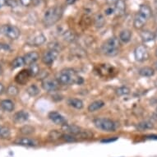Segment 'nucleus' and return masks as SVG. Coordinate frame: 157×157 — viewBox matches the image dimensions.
Here are the masks:
<instances>
[{"label": "nucleus", "mask_w": 157, "mask_h": 157, "mask_svg": "<svg viewBox=\"0 0 157 157\" xmlns=\"http://www.w3.org/2000/svg\"><path fill=\"white\" fill-rule=\"evenodd\" d=\"M31 77V75H30V73H29L28 69H23L16 75L15 81L17 84H20V85H26V83L28 82L29 79H30Z\"/></svg>", "instance_id": "nucleus-13"}, {"label": "nucleus", "mask_w": 157, "mask_h": 157, "mask_svg": "<svg viewBox=\"0 0 157 157\" xmlns=\"http://www.w3.org/2000/svg\"><path fill=\"white\" fill-rule=\"evenodd\" d=\"M82 129L81 127L77 126V125H75V124H64L62 126V130L64 131L66 133L71 134V135H73L77 138V136L80 134V132L82 131Z\"/></svg>", "instance_id": "nucleus-12"}, {"label": "nucleus", "mask_w": 157, "mask_h": 157, "mask_svg": "<svg viewBox=\"0 0 157 157\" xmlns=\"http://www.w3.org/2000/svg\"><path fill=\"white\" fill-rule=\"evenodd\" d=\"M155 113H156V114H157V108H156V110H155Z\"/></svg>", "instance_id": "nucleus-51"}, {"label": "nucleus", "mask_w": 157, "mask_h": 157, "mask_svg": "<svg viewBox=\"0 0 157 157\" xmlns=\"http://www.w3.org/2000/svg\"><path fill=\"white\" fill-rule=\"evenodd\" d=\"M63 134L61 132L59 131V130H52L49 133V136H48V139L51 142H54V141H57V140L61 139Z\"/></svg>", "instance_id": "nucleus-28"}, {"label": "nucleus", "mask_w": 157, "mask_h": 157, "mask_svg": "<svg viewBox=\"0 0 157 157\" xmlns=\"http://www.w3.org/2000/svg\"><path fill=\"white\" fill-rule=\"evenodd\" d=\"M119 49L120 41L115 36L107 39L101 45V52L106 56H116L119 53Z\"/></svg>", "instance_id": "nucleus-4"}, {"label": "nucleus", "mask_w": 157, "mask_h": 157, "mask_svg": "<svg viewBox=\"0 0 157 157\" xmlns=\"http://www.w3.org/2000/svg\"><path fill=\"white\" fill-rule=\"evenodd\" d=\"M58 56H59V52L53 50V49H49L42 55L41 60L44 64L47 66H51L55 62Z\"/></svg>", "instance_id": "nucleus-10"}, {"label": "nucleus", "mask_w": 157, "mask_h": 157, "mask_svg": "<svg viewBox=\"0 0 157 157\" xmlns=\"http://www.w3.org/2000/svg\"><path fill=\"white\" fill-rule=\"evenodd\" d=\"M3 67H2L1 63H0V76L3 74Z\"/></svg>", "instance_id": "nucleus-47"}, {"label": "nucleus", "mask_w": 157, "mask_h": 157, "mask_svg": "<svg viewBox=\"0 0 157 157\" xmlns=\"http://www.w3.org/2000/svg\"><path fill=\"white\" fill-rule=\"evenodd\" d=\"M67 105L72 107L73 109H82L83 107H84V103L83 101L81 100V99H78V98L75 97H71L68 98L67 101Z\"/></svg>", "instance_id": "nucleus-18"}, {"label": "nucleus", "mask_w": 157, "mask_h": 157, "mask_svg": "<svg viewBox=\"0 0 157 157\" xmlns=\"http://www.w3.org/2000/svg\"><path fill=\"white\" fill-rule=\"evenodd\" d=\"M134 58L137 62L142 63L149 59V52L145 45H138L134 49Z\"/></svg>", "instance_id": "nucleus-9"}, {"label": "nucleus", "mask_w": 157, "mask_h": 157, "mask_svg": "<svg viewBox=\"0 0 157 157\" xmlns=\"http://www.w3.org/2000/svg\"><path fill=\"white\" fill-rule=\"evenodd\" d=\"M19 132L22 135L28 136V135L33 134L35 132V128L33 126H31V125H25V126L21 127V128L19 129Z\"/></svg>", "instance_id": "nucleus-31"}, {"label": "nucleus", "mask_w": 157, "mask_h": 157, "mask_svg": "<svg viewBox=\"0 0 157 157\" xmlns=\"http://www.w3.org/2000/svg\"><path fill=\"white\" fill-rule=\"evenodd\" d=\"M117 138H110V139H105V140H102L101 142H103V143H108V142H114L116 141Z\"/></svg>", "instance_id": "nucleus-42"}, {"label": "nucleus", "mask_w": 157, "mask_h": 157, "mask_svg": "<svg viewBox=\"0 0 157 157\" xmlns=\"http://www.w3.org/2000/svg\"><path fill=\"white\" fill-rule=\"evenodd\" d=\"M1 33L7 38L10 39L12 40H15L19 38L21 35V31L17 26L10 24H6L1 27Z\"/></svg>", "instance_id": "nucleus-6"}, {"label": "nucleus", "mask_w": 157, "mask_h": 157, "mask_svg": "<svg viewBox=\"0 0 157 157\" xmlns=\"http://www.w3.org/2000/svg\"><path fill=\"white\" fill-rule=\"evenodd\" d=\"M6 94L10 96V97H15L19 94V89L17 86L15 85H9L7 87L6 90Z\"/></svg>", "instance_id": "nucleus-27"}, {"label": "nucleus", "mask_w": 157, "mask_h": 157, "mask_svg": "<svg viewBox=\"0 0 157 157\" xmlns=\"http://www.w3.org/2000/svg\"><path fill=\"white\" fill-rule=\"evenodd\" d=\"M119 0H106V3H108L109 6H114L115 3L118 2Z\"/></svg>", "instance_id": "nucleus-41"}, {"label": "nucleus", "mask_w": 157, "mask_h": 157, "mask_svg": "<svg viewBox=\"0 0 157 157\" xmlns=\"http://www.w3.org/2000/svg\"><path fill=\"white\" fill-rule=\"evenodd\" d=\"M105 105V103L103 101L101 100H97V101H95L91 102V103L88 105L87 110L90 112V113H93V112H95V111L101 109V108H103L104 106Z\"/></svg>", "instance_id": "nucleus-19"}, {"label": "nucleus", "mask_w": 157, "mask_h": 157, "mask_svg": "<svg viewBox=\"0 0 157 157\" xmlns=\"http://www.w3.org/2000/svg\"><path fill=\"white\" fill-rule=\"evenodd\" d=\"M113 13H114V6H109L105 10V14L106 15H111Z\"/></svg>", "instance_id": "nucleus-39"}, {"label": "nucleus", "mask_w": 157, "mask_h": 157, "mask_svg": "<svg viewBox=\"0 0 157 157\" xmlns=\"http://www.w3.org/2000/svg\"><path fill=\"white\" fill-rule=\"evenodd\" d=\"M11 136L10 129L8 127L0 125V139H8Z\"/></svg>", "instance_id": "nucleus-30"}, {"label": "nucleus", "mask_w": 157, "mask_h": 157, "mask_svg": "<svg viewBox=\"0 0 157 157\" xmlns=\"http://www.w3.org/2000/svg\"><path fill=\"white\" fill-rule=\"evenodd\" d=\"M6 2H7V0H0V8H2L5 6Z\"/></svg>", "instance_id": "nucleus-45"}, {"label": "nucleus", "mask_w": 157, "mask_h": 157, "mask_svg": "<svg viewBox=\"0 0 157 157\" xmlns=\"http://www.w3.org/2000/svg\"><path fill=\"white\" fill-rule=\"evenodd\" d=\"M11 50H12V48L9 44L6 43H0V52L7 53V52H10Z\"/></svg>", "instance_id": "nucleus-36"}, {"label": "nucleus", "mask_w": 157, "mask_h": 157, "mask_svg": "<svg viewBox=\"0 0 157 157\" xmlns=\"http://www.w3.org/2000/svg\"><path fill=\"white\" fill-rule=\"evenodd\" d=\"M126 10V4L124 0H119L114 5V13L118 16L124 15Z\"/></svg>", "instance_id": "nucleus-22"}, {"label": "nucleus", "mask_w": 157, "mask_h": 157, "mask_svg": "<svg viewBox=\"0 0 157 157\" xmlns=\"http://www.w3.org/2000/svg\"><path fill=\"white\" fill-rule=\"evenodd\" d=\"M26 93L28 94L30 96H36L40 94V89L36 84H31V86H29L27 89H26Z\"/></svg>", "instance_id": "nucleus-29"}, {"label": "nucleus", "mask_w": 157, "mask_h": 157, "mask_svg": "<svg viewBox=\"0 0 157 157\" xmlns=\"http://www.w3.org/2000/svg\"><path fill=\"white\" fill-rule=\"evenodd\" d=\"M94 125L96 128L105 132H114L116 130V124L112 119L107 118H97L94 119Z\"/></svg>", "instance_id": "nucleus-5"}, {"label": "nucleus", "mask_w": 157, "mask_h": 157, "mask_svg": "<svg viewBox=\"0 0 157 157\" xmlns=\"http://www.w3.org/2000/svg\"><path fill=\"white\" fill-rule=\"evenodd\" d=\"M105 22V20L102 14H97L95 17V25L97 28H101L104 26Z\"/></svg>", "instance_id": "nucleus-33"}, {"label": "nucleus", "mask_w": 157, "mask_h": 157, "mask_svg": "<svg viewBox=\"0 0 157 157\" xmlns=\"http://www.w3.org/2000/svg\"><path fill=\"white\" fill-rule=\"evenodd\" d=\"M48 118L51 120L54 124L57 125H60L63 126L64 124H67V119H65L64 117L59 112L57 111H50L48 114Z\"/></svg>", "instance_id": "nucleus-11"}, {"label": "nucleus", "mask_w": 157, "mask_h": 157, "mask_svg": "<svg viewBox=\"0 0 157 157\" xmlns=\"http://www.w3.org/2000/svg\"><path fill=\"white\" fill-rule=\"evenodd\" d=\"M147 138H148V139L157 140V135H151V136H147Z\"/></svg>", "instance_id": "nucleus-46"}, {"label": "nucleus", "mask_w": 157, "mask_h": 157, "mask_svg": "<svg viewBox=\"0 0 157 157\" xmlns=\"http://www.w3.org/2000/svg\"><path fill=\"white\" fill-rule=\"evenodd\" d=\"M154 67H155V68L157 70V61H155V62L154 63Z\"/></svg>", "instance_id": "nucleus-49"}, {"label": "nucleus", "mask_w": 157, "mask_h": 157, "mask_svg": "<svg viewBox=\"0 0 157 157\" xmlns=\"http://www.w3.org/2000/svg\"><path fill=\"white\" fill-rule=\"evenodd\" d=\"M140 76L144 77H151L154 76L155 69L151 67H142L138 71Z\"/></svg>", "instance_id": "nucleus-23"}, {"label": "nucleus", "mask_w": 157, "mask_h": 157, "mask_svg": "<svg viewBox=\"0 0 157 157\" xmlns=\"http://www.w3.org/2000/svg\"><path fill=\"white\" fill-rule=\"evenodd\" d=\"M40 71V68L39 67L38 64H36V63H33V64H31L29 66L28 68V72L31 75V77H37L39 74V72Z\"/></svg>", "instance_id": "nucleus-32"}, {"label": "nucleus", "mask_w": 157, "mask_h": 157, "mask_svg": "<svg viewBox=\"0 0 157 157\" xmlns=\"http://www.w3.org/2000/svg\"><path fill=\"white\" fill-rule=\"evenodd\" d=\"M132 39V32L128 29H124L119 33V41L123 42L124 44H127L130 42Z\"/></svg>", "instance_id": "nucleus-21"}, {"label": "nucleus", "mask_w": 157, "mask_h": 157, "mask_svg": "<svg viewBox=\"0 0 157 157\" xmlns=\"http://www.w3.org/2000/svg\"><path fill=\"white\" fill-rule=\"evenodd\" d=\"M24 62H25V65H31L33 63H36L38 59H40V55L36 51H31L26 54L23 57Z\"/></svg>", "instance_id": "nucleus-14"}, {"label": "nucleus", "mask_w": 157, "mask_h": 157, "mask_svg": "<svg viewBox=\"0 0 157 157\" xmlns=\"http://www.w3.org/2000/svg\"><path fill=\"white\" fill-rule=\"evenodd\" d=\"M113 67H111V66H109L107 64H101L100 67H99V72L101 73L102 76H109V75L112 74L113 72Z\"/></svg>", "instance_id": "nucleus-25"}, {"label": "nucleus", "mask_w": 157, "mask_h": 157, "mask_svg": "<svg viewBox=\"0 0 157 157\" xmlns=\"http://www.w3.org/2000/svg\"><path fill=\"white\" fill-rule=\"evenodd\" d=\"M61 139L63 141H64L66 142H75L77 141V138L73 135H71V134H63L62 137H61Z\"/></svg>", "instance_id": "nucleus-35"}, {"label": "nucleus", "mask_w": 157, "mask_h": 157, "mask_svg": "<svg viewBox=\"0 0 157 157\" xmlns=\"http://www.w3.org/2000/svg\"><path fill=\"white\" fill-rule=\"evenodd\" d=\"M15 143L17 145H20V146H23V147H36L38 145V142H36L35 139L30 138V137H21L18 138L15 141Z\"/></svg>", "instance_id": "nucleus-15"}, {"label": "nucleus", "mask_w": 157, "mask_h": 157, "mask_svg": "<svg viewBox=\"0 0 157 157\" xmlns=\"http://www.w3.org/2000/svg\"><path fill=\"white\" fill-rule=\"evenodd\" d=\"M155 56L157 57V48H156V49H155Z\"/></svg>", "instance_id": "nucleus-50"}, {"label": "nucleus", "mask_w": 157, "mask_h": 157, "mask_svg": "<svg viewBox=\"0 0 157 157\" xmlns=\"http://www.w3.org/2000/svg\"><path fill=\"white\" fill-rule=\"evenodd\" d=\"M154 128V124L153 123L148 120L146 121L140 122L139 124H137L136 125V128L138 129L139 131H146V130H150Z\"/></svg>", "instance_id": "nucleus-24"}, {"label": "nucleus", "mask_w": 157, "mask_h": 157, "mask_svg": "<svg viewBox=\"0 0 157 157\" xmlns=\"http://www.w3.org/2000/svg\"><path fill=\"white\" fill-rule=\"evenodd\" d=\"M0 33H1V27H0Z\"/></svg>", "instance_id": "nucleus-52"}, {"label": "nucleus", "mask_w": 157, "mask_h": 157, "mask_svg": "<svg viewBox=\"0 0 157 157\" xmlns=\"http://www.w3.org/2000/svg\"><path fill=\"white\" fill-rule=\"evenodd\" d=\"M18 1H19L21 5L24 6V7H29V6L31 4L33 0H18Z\"/></svg>", "instance_id": "nucleus-38"}, {"label": "nucleus", "mask_w": 157, "mask_h": 157, "mask_svg": "<svg viewBox=\"0 0 157 157\" xmlns=\"http://www.w3.org/2000/svg\"><path fill=\"white\" fill-rule=\"evenodd\" d=\"M65 38V40H67V41H70V42H72L74 40V36H73V34H72L71 32L69 31H65L64 35H63Z\"/></svg>", "instance_id": "nucleus-37"}, {"label": "nucleus", "mask_w": 157, "mask_h": 157, "mask_svg": "<svg viewBox=\"0 0 157 157\" xmlns=\"http://www.w3.org/2000/svg\"><path fill=\"white\" fill-rule=\"evenodd\" d=\"M60 84L56 78L47 77L41 81V87L47 92H54L59 89Z\"/></svg>", "instance_id": "nucleus-7"}, {"label": "nucleus", "mask_w": 157, "mask_h": 157, "mask_svg": "<svg viewBox=\"0 0 157 157\" xmlns=\"http://www.w3.org/2000/svg\"><path fill=\"white\" fill-rule=\"evenodd\" d=\"M4 91H5V87H4L3 83L0 82V95H2Z\"/></svg>", "instance_id": "nucleus-43"}, {"label": "nucleus", "mask_w": 157, "mask_h": 157, "mask_svg": "<svg viewBox=\"0 0 157 157\" xmlns=\"http://www.w3.org/2000/svg\"><path fill=\"white\" fill-rule=\"evenodd\" d=\"M154 37H155V40H157V28L154 32Z\"/></svg>", "instance_id": "nucleus-48"}, {"label": "nucleus", "mask_w": 157, "mask_h": 157, "mask_svg": "<svg viewBox=\"0 0 157 157\" xmlns=\"http://www.w3.org/2000/svg\"><path fill=\"white\" fill-rule=\"evenodd\" d=\"M63 14V8L61 6H53L45 10L43 16V24L45 27H50L59 21Z\"/></svg>", "instance_id": "nucleus-2"}, {"label": "nucleus", "mask_w": 157, "mask_h": 157, "mask_svg": "<svg viewBox=\"0 0 157 157\" xmlns=\"http://www.w3.org/2000/svg\"><path fill=\"white\" fill-rule=\"evenodd\" d=\"M115 93L119 96H124V95H128L129 93H130V89L128 86H123L117 88L115 90Z\"/></svg>", "instance_id": "nucleus-34"}, {"label": "nucleus", "mask_w": 157, "mask_h": 157, "mask_svg": "<svg viewBox=\"0 0 157 157\" xmlns=\"http://www.w3.org/2000/svg\"><path fill=\"white\" fill-rule=\"evenodd\" d=\"M151 8H150L149 5L143 3L140 6L139 10L134 17L133 26L136 30H141L144 27L147 21L151 17Z\"/></svg>", "instance_id": "nucleus-3"}, {"label": "nucleus", "mask_w": 157, "mask_h": 157, "mask_svg": "<svg viewBox=\"0 0 157 157\" xmlns=\"http://www.w3.org/2000/svg\"><path fill=\"white\" fill-rule=\"evenodd\" d=\"M29 117H30V115H29L28 112L25 110H19L17 113H14L13 119L15 123L22 124V123H25L28 120Z\"/></svg>", "instance_id": "nucleus-16"}, {"label": "nucleus", "mask_w": 157, "mask_h": 157, "mask_svg": "<svg viewBox=\"0 0 157 157\" xmlns=\"http://www.w3.org/2000/svg\"><path fill=\"white\" fill-rule=\"evenodd\" d=\"M140 36L142 38V41L147 44V43H151L155 40L154 33H152L151 31H148V30H143L141 31Z\"/></svg>", "instance_id": "nucleus-20"}, {"label": "nucleus", "mask_w": 157, "mask_h": 157, "mask_svg": "<svg viewBox=\"0 0 157 157\" xmlns=\"http://www.w3.org/2000/svg\"><path fill=\"white\" fill-rule=\"evenodd\" d=\"M0 109L5 112L11 113L15 109V104L9 99H5L0 101Z\"/></svg>", "instance_id": "nucleus-17"}, {"label": "nucleus", "mask_w": 157, "mask_h": 157, "mask_svg": "<svg viewBox=\"0 0 157 157\" xmlns=\"http://www.w3.org/2000/svg\"><path fill=\"white\" fill-rule=\"evenodd\" d=\"M25 65V62H24L23 57L18 56L17 58H15L12 61L11 63V67L13 69H17V68H19V67H22Z\"/></svg>", "instance_id": "nucleus-26"}, {"label": "nucleus", "mask_w": 157, "mask_h": 157, "mask_svg": "<svg viewBox=\"0 0 157 157\" xmlns=\"http://www.w3.org/2000/svg\"><path fill=\"white\" fill-rule=\"evenodd\" d=\"M65 1H66V3L67 5H72V4L76 3L77 0H65Z\"/></svg>", "instance_id": "nucleus-44"}, {"label": "nucleus", "mask_w": 157, "mask_h": 157, "mask_svg": "<svg viewBox=\"0 0 157 157\" xmlns=\"http://www.w3.org/2000/svg\"><path fill=\"white\" fill-rule=\"evenodd\" d=\"M6 4H8V6H10V7L13 8V7H16V6H17V2H16L15 0H7Z\"/></svg>", "instance_id": "nucleus-40"}, {"label": "nucleus", "mask_w": 157, "mask_h": 157, "mask_svg": "<svg viewBox=\"0 0 157 157\" xmlns=\"http://www.w3.org/2000/svg\"><path fill=\"white\" fill-rule=\"evenodd\" d=\"M46 41V37L43 33H35L28 37L26 44L31 47L41 46Z\"/></svg>", "instance_id": "nucleus-8"}, {"label": "nucleus", "mask_w": 157, "mask_h": 157, "mask_svg": "<svg viewBox=\"0 0 157 157\" xmlns=\"http://www.w3.org/2000/svg\"><path fill=\"white\" fill-rule=\"evenodd\" d=\"M55 78L60 85L63 86H71L73 84L80 85L84 82L82 77H80L72 68H64L61 70L57 74Z\"/></svg>", "instance_id": "nucleus-1"}]
</instances>
